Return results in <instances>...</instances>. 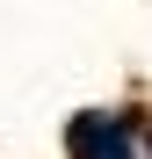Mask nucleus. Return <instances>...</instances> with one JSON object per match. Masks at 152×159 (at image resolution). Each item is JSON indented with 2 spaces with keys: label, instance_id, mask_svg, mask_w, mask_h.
Here are the masks:
<instances>
[{
  "label": "nucleus",
  "instance_id": "f257e3e1",
  "mask_svg": "<svg viewBox=\"0 0 152 159\" xmlns=\"http://www.w3.org/2000/svg\"><path fill=\"white\" fill-rule=\"evenodd\" d=\"M72 152H80V159H138L123 116H80V123H72Z\"/></svg>",
  "mask_w": 152,
  "mask_h": 159
}]
</instances>
